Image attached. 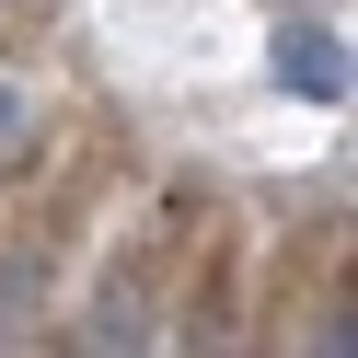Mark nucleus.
<instances>
[{"label":"nucleus","mask_w":358,"mask_h":358,"mask_svg":"<svg viewBox=\"0 0 358 358\" xmlns=\"http://www.w3.org/2000/svg\"><path fill=\"white\" fill-rule=\"evenodd\" d=\"M278 81H289L301 104H347V35L289 24V35H278Z\"/></svg>","instance_id":"nucleus-1"},{"label":"nucleus","mask_w":358,"mask_h":358,"mask_svg":"<svg viewBox=\"0 0 358 358\" xmlns=\"http://www.w3.org/2000/svg\"><path fill=\"white\" fill-rule=\"evenodd\" d=\"M24 301H35V278H24V266H0V347H12V324H24Z\"/></svg>","instance_id":"nucleus-2"},{"label":"nucleus","mask_w":358,"mask_h":358,"mask_svg":"<svg viewBox=\"0 0 358 358\" xmlns=\"http://www.w3.org/2000/svg\"><path fill=\"white\" fill-rule=\"evenodd\" d=\"M12 127H24V93H12V81H0V139H12Z\"/></svg>","instance_id":"nucleus-3"}]
</instances>
